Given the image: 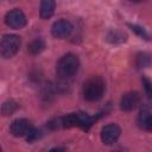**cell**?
Listing matches in <instances>:
<instances>
[{
  "label": "cell",
  "mask_w": 152,
  "mask_h": 152,
  "mask_svg": "<svg viewBox=\"0 0 152 152\" xmlns=\"http://www.w3.org/2000/svg\"><path fill=\"white\" fill-rule=\"evenodd\" d=\"M5 23L11 28L19 30L26 25V17L23 11H20L19 8H14L7 12V14L5 15Z\"/></svg>",
  "instance_id": "5"
},
{
  "label": "cell",
  "mask_w": 152,
  "mask_h": 152,
  "mask_svg": "<svg viewBox=\"0 0 152 152\" xmlns=\"http://www.w3.org/2000/svg\"><path fill=\"white\" fill-rule=\"evenodd\" d=\"M107 39H108L109 42H112V43H122V42L126 40V34L122 33V32H120V31L114 30V31L109 32Z\"/></svg>",
  "instance_id": "14"
},
{
  "label": "cell",
  "mask_w": 152,
  "mask_h": 152,
  "mask_svg": "<svg viewBox=\"0 0 152 152\" xmlns=\"http://www.w3.org/2000/svg\"><path fill=\"white\" fill-rule=\"evenodd\" d=\"M72 32V24L66 19H59L55 21L51 26V33L55 38L63 39L70 36Z\"/></svg>",
  "instance_id": "6"
},
{
  "label": "cell",
  "mask_w": 152,
  "mask_h": 152,
  "mask_svg": "<svg viewBox=\"0 0 152 152\" xmlns=\"http://www.w3.org/2000/svg\"><path fill=\"white\" fill-rule=\"evenodd\" d=\"M135 64H137L138 68H146V66H148V65L151 64V57H150V55H147V53H145V52L139 53V55L137 56V62H135Z\"/></svg>",
  "instance_id": "15"
},
{
  "label": "cell",
  "mask_w": 152,
  "mask_h": 152,
  "mask_svg": "<svg viewBox=\"0 0 152 152\" xmlns=\"http://www.w3.org/2000/svg\"><path fill=\"white\" fill-rule=\"evenodd\" d=\"M140 102V95L137 91H128L122 95L120 100V107L125 112L133 110Z\"/></svg>",
  "instance_id": "9"
},
{
  "label": "cell",
  "mask_w": 152,
  "mask_h": 152,
  "mask_svg": "<svg viewBox=\"0 0 152 152\" xmlns=\"http://www.w3.org/2000/svg\"><path fill=\"white\" fill-rule=\"evenodd\" d=\"M141 82H142V86H144V89H145V93L147 96V101H148L150 106L152 107V81H150L147 77H142Z\"/></svg>",
  "instance_id": "16"
},
{
  "label": "cell",
  "mask_w": 152,
  "mask_h": 152,
  "mask_svg": "<svg viewBox=\"0 0 152 152\" xmlns=\"http://www.w3.org/2000/svg\"><path fill=\"white\" fill-rule=\"evenodd\" d=\"M129 26H131V28L138 34V36H140L141 38H144V39H146V40H148L150 39V36H148V33L142 28V27H140V26H138V25H134V24H129Z\"/></svg>",
  "instance_id": "17"
},
{
  "label": "cell",
  "mask_w": 152,
  "mask_h": 152,
  "mask_svg": "<svg viewBox=\"0 0 152 152\" xmlns=\"http://www.w3.org/2000/svg\"><path fill=\"white\" fill-rule=\"evenodd\" d=\"M18 107H19V104H18L15 101L8 100V101H6V102L2 103L1 112H2L4 115H11V114H13V113L18 109Z\"/></svg>",
  "instance_id": "13"
},
{
  "label": "cell",
  "mask_w": 152,
  "mask_h": 152,
  "mask_svg": "<svg viewBox=\"0 0 152 152\" xmlns=\"http://www.w3.org/2000/svg\"><path fill=\"white\" fill-rule=\"evenodd\" d=\"M11 133L12 135L14 137H27V134L31 132L32 127H31V124L27 119H24V118H20V119H17L14 120L12 124H11Z\"/></svg>",
  "instance_id": "8"
},
{
  "label": "cell",
  "mask_w": 152,
  "mask_h": 152,
  "mask_svg": "<svg viewBox=\"0 0 152 152\" xmlns=\"http://www.w3.org/2000/svg\"><path fill=\"white\" fill-rule=\"evenodd\" d=\"M120 133L121 129L116 124H108L101 129V140L104 145H113L119 139Z\"/></svg>",
  "instance_id": "7"
},
{
  "label": "cell",
  "mask_w": 152,
  "mask_h": 152,
  "mask_svg": "<svg viewBox=\"0 0 152 152\" xmlns=\"http://www.w3.org/2000/svg\"><path fill=\"white\" fill-rule=\"evenodd\" d=\"M97 116H90L86 113H70L66 114L63 118H59L55 120L56 124L49 122V126L52 128L56 127H64V128H71V127H81L84 131H88L91 125L96 121Z\"/></svg>",
  "instance_id": "1"
},
{
  "label": "cell",
  "mask_w": 152,
  "mask_h": 152,
  "mask_svg": "<svg viewBox=\"0 0 152 152\" xmlns=\"http://www.w3.org/2000/svg\"><path fill=\"white\" fill-rule=\"evenodd\" d=\"M104 93V81L100 76H91L83 83V97L94 102L102 97Z\"/></svg>",
  "instance_id": "3"
},
{
  "label": "cell",
  "mask_w": 152,
  "mask_h": 152,
  "mask_svg": "<svg viewBox=\"0 0 152 152\" xmlns=\"http://www.w3.org/2000/svg\"><path fill=\"white\" fill-rule=\"evenodd\" d=\"M78 66H80L78 57L74 53H66L58 61L56 71L59 78L68 80L71 78L77 72Z\"/></svg>",
  "instance_id": "2"
},
{
  "label": "cell",
  "mask_w": 152,
  "mask_h": 152,
  "mask_svg": "<svg viewBox=\"0 0 152 152\" xmlns=\"http://www.w3.org/2000/svg\"><path fill=\"white\" fill-rule=\"evenodd\" d=\"M20 48V38L15 34H5L1 38L0 52L4 58L13 57Z\"/></svg>",
  "instance_id": "4"
},
{
  "label": "cell",
  "mask_w": 152,
  "mask_h": 152,
  "mask_svg": "<svg viewBox=\"0 0 152 152\" xmlns=\"http://www.w3.org/2000/svg\"><path fill=\"white\" fill-rule=\"evenodd\" d=\"M49 152H64V147H53Z\"/></svg>",
  "instance_id": "18"
},
{
  "label": "cell",
  "mask_w": 152,
  "mask_h": 152,
  "mask_svg": "<svg viewBox=\"0 0 152 152\" xmlns=\"http://www.w3.org/2000/svg\"><path fill=\"white\" fill-rule=\"evenodd\" d=\"M44 49H45V42L42 38H36L28 44V52L32 55L40 53Z\"/></svg>",
  "instance_id": "11"
},
{
  "label": "cell",
  "mask_w": 152,
  "mask_h": 152,
  "mask_svg": "<svg viewBox=\"0 0 152 152\" xmlns=\"http://www.w3.org/2000/svg\"><path fill=\"white\" fill-rule=\"evenodd\" d=\"M139 125L141 128L152 132V114L147 112H142L139 116Z\"/></svg>",
  "instance_id": "12"
},
{
  "label": "cell",
  "mask_w": 152,
  "mask_h": 152,
  "mask_svg": "<svg viewBox=\"0 0 152 152\" xmlns=\"http://www.w3.org/2000/svg\"><path fill=\"white\" fill-rule=\"evenodd\" d=\"M55 7H56V2L52 0H44L40 2V7H39V14L42 19H49L50 17H52L53 12H55Z\"/></svg>",
  "instance_id": "10"
}]
</instances>
